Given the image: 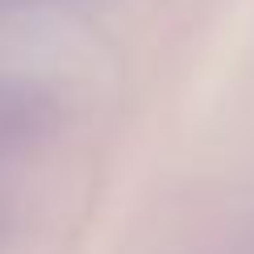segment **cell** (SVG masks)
<instances>
[{"mask_svg":"<svg viewBox=\"0 0 254 254\" xmlns=\"http://www.w3.org/2000/svg\"><path fill=\"white\" fill-rule=\"evenodd\" d=\"M55 121V96L29 79H0V154L34 142Z\"/></svg>","mask_w":254,"mask_h":254,"instance_id":"1","label":"cell"}]
</instances>
